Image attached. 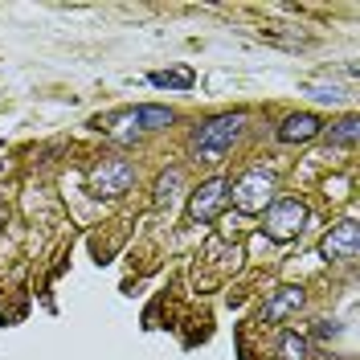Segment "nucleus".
<instances>
[{
  "label": "nucleus",
  "instance_id": "nucleus-6",
  "mask_svg": "<svg viewBox=\"0 0 360 360\" xmlns=\"http://www.w3.org/2000/svg\"><path fill=\"white\" fill-rule=\"evenodd\" d=\"M225 180H205L201 188L193 193V201H188V217L193 221H213L217 213H221V205H225Z\"/></svg>",
  "mask_w": 360,
  "mask_h": 360
},
{
  "label": "nucleus",
  "instance_id": "nucleus-3",
  "mask_svg": "<svg viewBox=\"0 0 360 360\" xmlns=\"http://www.w3.org/2000/svg\"><path fill=\"white\" fill-rule=\"evenodd\" d=\"M303 221H307V205L299 197H283V201H270L266 209V238L274 242H291L303 233Z\"/></svg>",
  "mask_w": 360,
  "mask_h": 360
},
{
  "label": "nucleus",
  "instance_id": "nucleus-17",
  "mask_svg": "<svg viewBox=\"0 0 360 360\" xmlns=\"http://www.w3.org/2000/svg\"><path fill=\"white\" fill-rule=\"evenodd\" d=\"M4 217H8V209H4V201H0V225H4Z\"/></svg>",
  "mask_w": 360,
  "mask_h": 360
},
{
  "label": "nucleus",
  "instance_id": "nucleus-1",
  "mask_svg": "<svg viewBox=\"0 0 360 360\" xmlns=\"http://www.w3.org/2000/svg\"><path fill=\"white\" fill-rule=\"evenodd\" d=\"M242 131H246V115L242 111L213 115V119H205L201 127L193 131V156L197 160H221L225 148H233Z\"/></svg>",
  "mask_w": 360,
  "mask_h": 360
},
{
  "label": "nucleus",
  "instance_id": "nucleus-15",
  "mask_svg": "<svg viewBox=\"0 0 360 360\" xmlns=\"http://www.w3.org/2000/svg\"><path fill=\"white\" fill-rule=\"evenodd\" d=\"M172 188H180V168H172V172H164L156 184V201H164V197H172Z\"/></svg>",
  "mask_w": 360,
  "mask_h": 360
},
{
  "label": "nucleus",
  "instance_id": "nucleus-16",
  "mask_svg": "<svg viewBox=\"0 0 360 360\" xmlns=\"http://www.w3.org/2000/svg\"><path fill=\"white\" fill-rule=\"evenodd\" d=\"M336 332H340V328H336V323H328V319H323V323L315 328V336H323V340H328V336H336Z\"/></svg>",
  "mask_w": 360,
  "mask_h": 360
},
{
  "label": "nucleus",
  "instance_id": "nucleus-8",
  "mask_svg": "<svg viewBox=\"0 0 360 360\" xmlns=\"http://www.w3.org/2000/svg\"><path fill=\"white\" fill-rule=\"evenodd\" d=\"M319 127H323V123H319L315 115L303 111V115H291V119L278 127V139H283V143H307V139L319 135Z\"/></svg>",
  "mask_w": 360,
  "mask_h": 360
},
{
  "label": "nucleus",
  "instance_id": "nucleus-13",
  "mask_svg": "<svg viewBox=\"0 0 360 360\" xmlns=\"http://www.w3.org/2000/svg\"><path fill=\"white\" fill-rule=\"evenodd\" d=\"M152 86L188 90V86H193V70H160V74H152Z\"/></svg>",
  "mask_w": 360,
  "mask_h": 360
},
{
  "label": "nucleus",
  "instance_id": "nucleus-2",
  "mask_svg": "<svg viewBox=\"0 0 360 360\" xmlns=\"http://www.w3.org/2000/svg\"><path fill=\"white\" fill-rule=\"evenodd\" d=\"M274 201V172L266 168H246L242 176L233 180V205L242 213H266Z\"/></svg>",
  "mask_w": 360,
  "mask_h": 360
},
{
  "label": "nucleus",
  "instance_id": "nucleus-7",
  "mask_svg": "<svg viewBox=\"0 0 360 360\" xmlns=\"http://www.w3.org/2000/svg\"><path fill=\"white\" fill-rule=\"evenodd\" d=\"M303 307V291L299 287H283V291H274L266 307H262V323H278V319H287Z\"/></svg>",
  "mask_w": 360,
  "mask_h": 360
},
{
  "label": "nucleus",
  "instance_id": "nucleus-9",
  "mask_svg": "<svg viewBox=\"0 0 360 360\" xmlns=\"http://www.w3.org/2000/svg\"><path fill=\"white\" fill-rule=\"evenodd\" d=\"M107 131L115 135V139H135V131H139V119H135V107L131 111H115L111 119H107Z\"/></svg>",
  "mask_w": 360,
  "mask_h": 360
},
{
  "label": "nucleus",
  "instance_id": "nucleus-10",
  "mask_svg": "<svg viewBox=\"0 0 360 360\" xmlns=\"http://www.w3.org/2000/svg\"><path fill=\"white\" fill-rule=\"evenodd\" d=\"M135 119H139V127H148V131H164V127L172 123V111H168V107H135Z\"/></svg>",
  "mask_w": 360,
  "mask_h": 360
},
{
  "label": "nucleus",
  "instance_id": "nucleus-5",
  "mask_svg": "<svg viewBox=\"0 0 360 360\" xmlns=\"http://www.w3.org/2000/svg\"><path fill=\"white\" fill-rule=\"evenodd\" d=\"M323 258H332V262H352L360 250V233H356V221H340L332 225V233L323 238Z\"/></svg>",
  "mask_w": 360,
  "mask_h": 360
},
{
  "label": "nucleus",
  "instance_id": "nucleus-11",
  "mask_svg": "<svg viewBox=\"0 0 360 360\" xmlns=\"http://www.w3.org/2000/svg\"><path fill=\"white\" fill-rule=\"evenodd\" d=\"M356 131H360V123L348 115V119H340L336 127L328 131V148H352L356 143Z\"/></svg>",
  "mask_w": 360,
  "mask_h": 360
},
{
  "label": "nucleus",
  "instance_id": "nucleus-14",
  "mask_svg": "<svg viewBox=\"0 0 360 360\" xmlns=\"http://www.w3.org/2000/svg\"><path fill=\"white\" fill-rule=\"evenodd\" d=\"M303 94H311V98H319V103H344V90L340 86H323V82H307Z\"/></svg>",
  "mask_w": 360,
  "mask_h": 360
},
{
  "label": "nucleus",
  "instance_id": "nucleus-4",
  "mask_svg": "<svg viewBox=\"0 0 360 360\" xmlns=\"http://www.w3.org/2000/svg\"><path fill=\"white\" fill-rule=\"evenodd\" d=\"M86 184H90L94 197H123V193L135 184L131 160H103V164H94Z\"/></svg>",
  "mask_w": 360,
  "mask_h": 360
},
{
  "label": "nucleus",
  "instance_id": "nucleus-12",
  "mask_svg": "<svg viewBox=\"0 0 360 360\" xmlns=\"http://www.w3.org/2000/svg\"><path fill=\"white\" fill-rule=\"evenodd\" d=\"M274 352H278V360H307V340L299 336V332H283Z\"/></svg>",
  "mask_w": 360,
  "mask_h": 360
}]
</instances>
